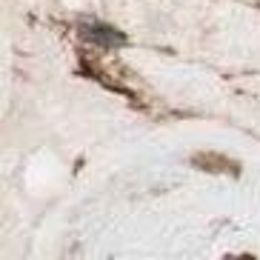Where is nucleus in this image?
Instances as JSON below:
<instances>
[{
    "mask_svg": "<svg viewBox=\"0 0 260 260\" xmlns=\"http://www.w3.org/2000/svg\"><path fill=\"white\" fill-rule=\"evenodd\" d=\"M80 35H83L86 40L98 43V46H103V49H115V46H123V43H126V38H123L120 31L109 29V26H100V23H83L80 26Z\"/></svg>",
    "mask_w": 260,
    "mask_h": 260,
    "instance_id": "1",
    "label": "nucleus"
}]
</instances>
